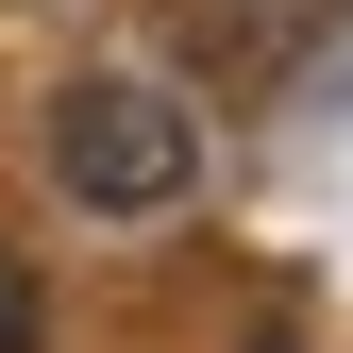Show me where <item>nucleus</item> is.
Segmentation results:
<instances>
[{"label": "nucleus", "mask_w": 353, "mask_h": 353, "mask_svg": "<svg viewBox=\"0 0 353 353\" xmlns=\"http://www.w3.org/2000/svg\"><path fill=\"white\" fill-rule=\"evenodd\" d=\"M34 336H51V303H34V270L0 252V353H34Z\"/></svg>", "instance_id": "f03ea898"}, {"label": "nucleus", "mask_w": 353, "mask_h": 353, "mask_svg": "<svg viewBox=\"0 0 353 353\" xmlns=\"http://www.w3.org/2000/svg\"><path fill=\"white\" fill-rule=\"evenodd\" d=\"M51 185L84 219H168V202L202 185V118L168 101L152 68H84L68 101H51Z\"/></svg>", "instance_id": "f257e3e1"}]
</instances>
